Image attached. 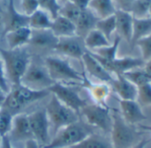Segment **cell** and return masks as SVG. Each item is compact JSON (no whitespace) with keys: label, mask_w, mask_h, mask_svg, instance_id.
I'll use <instances>...</instances> for the list:
<instances>
[{"label":"cell","mask_w":151,"mask_h":148,"mask_svg":"<svg viewBox=\"0 0 151 148\" xmlns=\"http://www.w3.org/2000/svg\"><path fill=\"white\" fill-rule=\"evenodd\" d=\"M45 111L55 134L60 129L79 121L78 113L64 105L53 94L46 106Z\"/></svg>","instance_id":"277c9868"},{"label":"cell","mask_w":151,"mask_h":148,"mask_svg":"<svg viewBox=\"0 0 151 148\" xmlns=\"http://www.w3.org/2000/svg\"><path fill=\"white\" fill-rule=\"evenodd\" d=\"M151 34V19H134L131 45L134 46L135 42L146 36Z\"/></svg>","instance_id":"d4e9b609"},{"label":"cell","mask_w":151,"mask_h":148,"mask_svg":"<svg viewBox=\"0 0 151 148\" xmlns=\"http://www.w3.org/2000/svg\"><path fill=\"white\" fill-rule=\"evenodd\" d=\"M119 102L121 110L120 114L128 124L134 125L147 119L136 100H119Z\"/></svg>","instance_id":"4fadbf2b"},{"label":"cell","mask_w":151,"mask_h":148,"mask_svg":"<svg viewBox=\"0 0 151 148\" xmlns=\"http://www.w3.org/2000/svg\"><path fill=\"white\" fill-rule=\"evenodd\" d=\"M32 30L28 26H23L4 34L5 41L10 49L21 48L29 43Z\"/></svg>","instance_id":"ffe728a7"},{"label":"cell","mask_w":151,"mask_h":148,"mask_svg":"<svg viewBox=\"0 0 151 148\" xmlns=\"http://www.w3.org/2000/svg\"><path fill=\"white\" fill-rule=\"evenodd\" d=\"M111 115V143L112 148H132L142 136L133 125L128 124L122 117L120 112L112 109Z\"/></svg>","instance_id":"7a4b0ae2"},{"label":"cell","mask_w":151,"mask_h":148,"mask_svg":"<svg viewBox=\"0 0 151 148\" xmlns=\"http://www.w3.org/2000/svg\"><path fill=\"white\" fill-rule=\"evenodd\" d=\"M5 96H6V93L4 92V91L0 88V107L2 106V104H3V102H4V101Z\"/></svg>","instance_id":"f6af8a7d"},{"label":"cell","mask_w":151,"mask_h":148,"mask_svg":"<svg viewBox=\"0 0 151 148\" xmlns=\"http://www.w3.org/2000/svg\"><path fill=\"white\" fill-rule=\"evenodd\" d=\"M54 83L45 66L31 63L20 81V85L33 90H48Z\"/></svg>","instance_id":"52a82bcc"},{"label":"cell","mask_w":151,"mask_h":148,"mask_svg":"<svg viewBox=\"0 0 151 148\" xmlns=\"http://www.w3.org/2000/svg\"><path fill=\"white\" fill-rule=\"evenodd\" d=\"M95 28L100 31L109 41L111 40V34L116 31V20L115 15L98 19L96 23Z\"/></svg>","instance_id":"f546056e"},{"label":"cell","mask_w":151,"mask_h":148,"mask_svg":"<svg viewBox=\"0 0 151 148\" xmlns=\"http://www.w3.org/2000/svg\"><path fill=\"white\" fill-rule=\"evenodd\" d=\"M13 117L8 112L0 109V137L8 136L12 125Z\"/></svg>","instance_id":"d590c367"},{"label":"cell","mask_w":151,"mask_h":148,"mask_svg":"<svg viewBox=\"0 0 151 148\" xmlns=\"http://www.w3.org/2000/svg\"><path fill=\"white\" fill-rule=\"evenodd\" d=\"M151 0H134L130 11L134 19L150 18Z\"/></svg>","instance_id":"f1b7e54d"},{"label":"cell","mask_w":151,"mask_h":148,"mask_svg":"<svg viewBox=\"0 0 151 148\" xmlns=\"http://www.w3.org/2000/svg\"><path fill=\"white\" fill-rule=\"evenodd\" d=\"M111 84L120 100H136L137 87L122 74L116 75V78H113Z\"/></svg>","instance_id":"ac0fdd59"},{"label":"cell","mask_w":151,"mask_h":148,"mask_svg":"<svg viewBox=\"0 0 151 148\" xmlns=\"http://www.w3.org/2000/svg\"><path fill=\"white\" fill-rule=\"evenodd\" d=\"M28 123L33 139L41 146L44 147L49 142V127L50 121L45 109L36 110L27 115Z\"/></svg>","instance_id":"ba28073f"},{"label":"cell","mask_w":151,"mask_h":148,"mask_svg":"<svg viewBox=\"0 0 151 148\" xmlns=\"http://www.w3.org/2000/svg\"><path fill=\"white\" fill-rule=\"evenodd\" d=\"M70 148H112L100 136L91 134L79 144Z\"/></svg>","instance_id":"4dcf8cb0"},{"label":"cell","mask_w":151,"mask_h":148,"mask_svg":"<svg viewBox=\"0 0 151 148\" xmlns=\"http://www.w3.org/2000/svg\"><path fill=\"white\" fill-rule=\"evenodd\" d=\"M23 26H28V17L16 10L14 0H9L4 16V34Z\"/></svg>","instance_id":"9a60e30c"},{"label":"cell","mask_w":151,"mask_h":148,"mask_svg":"<svg viewBox=\"0 0 151 148\" xmlns=\"http://www.w3.org/2000/svg\"><path fill=\"white\" fill-rule=\"evenodd\" d=\"M20 6L22 9V13L29 17L39 8L38 0H21Z\"/></svg>","instance_id":"74e56055"},{"label":"cell","mask_w":151,"mask_h":148,"mask_svg":"<svg viewBox=\"0 0 151 148\" xmlns=\"http://www.w3.org/2000/svg\"><path fill=\"white\" fill-rule=\"evenodd\" d=\"M81 87L87 88L89 91L91 97L96 104H99L104 107H108L106 104V100L110 94V87L106 83L93 84L88 79L85 73L83 72Z\"/></svg>","instance_id":"d6986e66"},{"label":"cell","mask_w":151,"mask_h":148,"mask_svg":"<svg viewBox=\"0 0 151 148\" xmlns=\"http://www.w3.org/2000/svg\"><path fill=\"white\" fill-rule=\"evenodd\" d=\"M114 15H115L116 31L118 32V36H119L121 39H124L130 43L132 39L134 17L130 12L121 10H116Z\"/></svg>","instance_id":"e0dca14e"},{"label":"cell","mask_w":151,"mask_h":148,"mask_svg":"<svg viewBox=\"0 0 151 148\" xmlns=\"http://www.w3.org/2000/svg\"><path fill=\"white\" fill-rule=\"evenodd\" d=\"M81 11L77 6H75L72 2L67 1L64 3L63 5H61L58 15L75 23L81 14Z\"/></svg>","instance_id":"d6a6232c"},{"label":"cell","mask_w":151,"mask_h":148,"mask_svg":"<svg viewBox=\"0 0 151 148\" xmlns=\"http://www.w3.org/2000/svg\"><path fill=\"white\" fill-rule=\"evenodd\" d=\"M115 7L117 6V10H121L125 11L130 12L134 0H112Z\"/></svg>","instance_id":"f35d334b"},{"label":"cell","mask_w":151,"mask_h":148,"mask_svg":"<svg viewBox=\"0 0 151 148\" xmlns=\"http://www.w3.org/2000/svg\"><path fill=\"white\" fill-rule=\"evenodd\" d=\"M81 38L76 35L71 37L58 38V41L55 45L54 49L63 56L81 60V56L87 51L83 41H81Z\"/></svg>","instance_id":"7c38bea8"},{"label":"cell","mask_w":151,"mask_h":148,"mask_svg":"<svg viewBox=\"0 0 151 148\" xmlns=\"http://www.w3.org/2000/svg\"><path fill=\"white\" fill-rule=\"evenodd\" d=\"M39 8L45 11L51 18V19L57 18L59 13L61 4L59 0H38Z\"/></svg>","instance_id":"836d02e7"},{"label":"cell","mask_w":151,"mask_h":148,"mask_svg":"<svg viewBox=\"0 0 151 148\" xmlns=\"http://www.w3.org/2000/svg\"><path fill=\"white\" fill-rule=\"evenodd\" d=\"M44 62L48 73L54 82H82V74L73 68L67 60L59 57L48 56L45 58Z\"/></svg>","instance_id":"5b68a950"},{"label":"cell","mask_w":151,"mask_h":148,"mask_svg":"<svg viewBox=\"0 0 151 148\" xmlns=\"http://www.w3.org/2000/svg\"><path fill=\"white\" fill-rule=\"evenodd\" d=\"M58 41V38L56 37L50 29L32 30L29 43L38 48L54 49Z\"/></svg>","instance_id":"603a6c76"},{"label":"cell","mask_w":151,"mask_h":148,"mask_svg":"<svg viewBox=\"0 0 151 148\" xmlns=\"http://www.w3.org/2000/svg\"><path fill=\"white\" fill-rule=\"evenodd\" d=\"M91 134H93V131L89 125H86L78 121L60 129L55 134L54 139L42 148L72 147Z\"/></svg>","instance_id":"3957f363"},{"label":"cell","mask_w":151,"mask_h":148,"mask_svg":"<svg viewBox=\"0 0 151 148\" xmlns=\"http://www.w3.org/2000/svg\"><path fill=\"white\" fill-rule=\"evenodd\" d=\"M80 112L86 119L88 125L99 128L104 132L111 131L112 120L109 107H104L96 103H87Z\"/></svg>","instance_id":"8992f818"},{"label":"cell","mask_w":151,"mask_h":148,"mask_svg":"<svg viewBox=\"0 0 151 148\" xmlns=\"http://www.w3.org/2000/svg\"><path fill=\"white\" fill-rule=\"evenodd\" d=\"M90 52V51H89ZM90 54L100 63V64L110 73H114L115 75L119 74H123L126 71L140 68L143 66L145 62L142 58H137V57H130V56H126L122 58H118L116 57L113 60H105L96 54L90 52Z\"/></svg>","instance_id":"30bf717a"},{"label":"cell","mask_w":151,"mask_h":148,"mask_svg":"<svg viewBox=\"0 0 151 148\" xmlns=\"http://www.w3.org/2000/svg\"><path fill=\"white\" fill-rule=\"evenodd\" d=\"M88 8L98 19L115 14L117 10L112 0H90Z\"/></svg>","instance_id":"cb8c5ba5"},{"label":"cell","mask_w":151,"mask_h":148,"mask_svg":"<svg viewBox=\"0 0 151 148\" xmlns=\"http://www.w3.org/2000/svg\"><path fill=\"white\" fill-rule=\"evenodd\" d=\"M3 62H2V59H1V56H0V88L5 92L6 94L9 92L10 88H9V86L7 84V80L5 79V76H4V66H3Z\"/></svg>","instance_id":"ab89813d"},{"label":"cell","mask_w":151,"mask_h":148,"mask_svg":"<svg viewBox=\"0 0 151 148\" xmlns=\"http://www.w3.org/2000/svg\"><path fill=\"white\" fill-rule=\"evenodd\" d=\"M48 91L53 94L64 105L80 113V110L87 104V101L82 99L75 91L65 86L61 82H55L48 88Z\"/></svg>","instance_id":"9c48e42d"},{"label":"cell","mask_w":151,"mask_h":148,"mask_svg":"<svg viewBox=\"0 0 151 148\" xmlns=\"http://www.w3.org/2000/svg\"><path fill=\"white\" fill-rule=\"evenodd\" d=\"M150 139H142L138 143H136L132 148H145L146 146L149 144Z\"/></svg>","instance_id":"ee69618b"},{"label":"cell","mask_w":151,"mask_h":148,"mask_svg":"<svg viewBox=\"0 0 151 148\" xmlns=\"http://www.w3.org/2000/svg\"><path fill=\"white\" fill-rule=\"evenodd\" d=\"M50 30L58 38L71 37L76 35L75 24L60 15L52 19Z\"/></svg>","instance_id":"44dd1931"},{"label":"cell","mask_w":151,"mask_h":148,"mask_svg":"<svg viewBox=\"0 0 151 148\" xmlns=\"http://www.w3.org/2000/svg\"><path fill=\"white\" fill-rule=\"evenodd\" d=\"M0 147H1V137H0Z\"/></svg>","instance_id":"7dc6e473"},{"label":"cell","mask_w":151,"mask_h":148,"mask_svg":"<svg viewBox=\"0 0 151 148\" xmlns=\"http://www.w3.org/2000/svg\"><path fill=\"white\" fill-rule=\"evenodd\" d=\"M84 64L86 71L94 78L98 79L104 83H111L113 79L111 74L108 72L101 64L100 63L90 54L88 50L84 53L81 59Z\"/></svg>","instance_id":"2e32d148"},{"label":"cell","mask_w":151,"mask_h":148,"mask_svg":"<svg viewBox=\"0 0 151 148\" xmlns=\"http://www.w3.org/2000/svg\"><path fill=\"white\" fill-rule=\"evenodd\" d=\"M61 2H63V3H65V2H67V1H69V0H60Z\"/></svg>","instance_id":"bcb514c9"},{"label":"cell","mask_w":151,"mask_h":148,"mask_svg":"<svg viewBox=\"0 0 151 148\" xmlns=\"http://www.w3.org/2000/svg\"><path fill=\"white\" fill-rule=\"evenodd\" d=\"M51 21L50 16L45 11L38 9L28 17V27L32 30L50 29Z\"/></svg>","instance_id":"484cf974"},{"label":"cell","mask_w":151,"mask_h":148,"mask_svg":"<svg viewBox=\"0 0 151 148\" xmlns=\"http://www.w3.org/2000/svg\"><path fill=\"white\" fill-rule=\"evenodd\" d=\"M0 56L8 80L12 86L20 85L21 79L30 64V56L27 51L21 48L13 49H0Z\"/></svg>","instance_id":"6da1fadb"},{"label":"cell","mask_w":151,"mask_h":148,"mask_svg":"<svg viewBox=\"0 0 151 148\" xmlns=\"http://www.w3.org/2000/svg\"><path fill=\"white\" fill-rule=\"evenodd\" d=\"M151 83H147L137 87V96L136 101L138 103L142 104L146 107L151 104Z\"/></svg>","instance_id":"e575fe53"},{"label":"cell","mask_w":151,"mask_h":148,"mask_svg":"<svg viewBox=\"0 0 151 148\" xmlns=\"http://www.w3.org/2000/svg\"><path fill=\"white\" fill-rule=\"evenodd\" d=\"M10 139L12 141H27L33 139L27 115L24 113H19L13 117L12 130L10 132Z\"/></svg>","instance_id":"5bb4252c"},{"label":"cell","mask_w":151,"mask_h":148,"mask_svg":"<svg viewBox=\"0 0 151 148\" xmlns=\"http://www.w3.org/2000/svg\"><path fill=\"white\" fill-rule=\"evenodd\" d=\"M97 20L98 19L88 8L81 11L78 19L74 23L76 27V36L83 39L92 29L95 28Z\"/></svg>","instance_id":"7402d4cb"},{"label":"cell","mask_w":151,"mask_h":148,"mask_svg":"<svg viewBox=\"0 0 151 148\" xmlns=\"http://www.w3.org/2000/svg\"><path fill=\"white\" fill-rule=\"evenodd\" d=\"M9 93L14 97L22 110L27 105L40 101L50 94L48 90H33L22 85L12 86Z\"/></svg>","instance_id":"8fae6325"},{"label":"cell","mask_w":151,"mask_h":148,"mask_svg":"<svg viewBox=\"0 0 151 148\" xmlns=\"http://www.w3.org/2000/svg\"><path fill=\"white\" fill-rule=\"evenodd\" d=\"M134 46H138L141 53H142V59L144 62L151 60V36H146L138 40Z\"/></svg>","instance_id":"8d00e7d4"},{"label":"cell","mask_w":151,"mask_h":148,"mask_svg":"<svg viewBox=\"0 0 151 148\" xmlns=\"http://www.w3.org/2000/svg\"><path fill=\"white\" fill-rule=\"evenodd\" d=\"M69 1L72 2L75 6H77L81 11H84L88 9V4L90 2V0H69Z\"/></svg>","instance_id":"60d3db41"},{"label":"cell","mask_w":151,"mask_h":148,"mask_svg":"<svg viewBox=\"0 0 151 148\" xmlns=\"http://www.w3.org/2000/svg\"><path fill=\"white\" fill-rule=\"evenodd\" d=\"M127 79L133 83L136 87L147 83H151V76L146 73L142 68H136L122 74Z\"/></svg>","instance_id":"83f0119b"},{"label":"cell","mask_w":151,"mask_h":148,"mask_svg":"<svg viewBox=\"0 0 151 148\" xmlns=\"http://www.w3.org/2000/svg\"><path fill=\"white\" fill-rule=\"evenodd\" d=\"M83 44L86 49H98L110 45V41L97 29H92L84 38Z\"/></svg>","instance_id":"4316f807"},{"label":"cell","mask_w":151,"mask_h":148,"mask_svg":"<svg viewBox=\"0 0 151 148\" xmlns=\"http://www.w3.org/2000/svg\"><path fill=\"white\" fill-rule=\"evenodd\" d=\"M0 148H14L12 145L9 136H4L1 138V147Z\"/></svg>","instance_id":"b9f144b4"},{"label":"cell","mask_w":151,"mask_h":148,"mask_svg":"<svg viewBox=\"0 0 151 148\" xmlns=\"http://www.w3.org/2000/svg\"><path fill=\"white\" fill-rule=\"evenodd\" d=\"M121 38L119 36H116L114 41L112 42V44H110L107 47H104L98 49H96L95 54H96L97 56H99L100 57L105 59V60H113L117 57V52H118V49L119 46V43L121 41Z\"/></svg>","instance_id":"1f68e13d"},{"label":"cell","mask_w":151,"mask_h":148,"mask_svg":"<svg viewBox=\"0 0 151 148\" xmlns=\"http://www.w3.org/2000/svg\"><path fill=\"white\" fill-rule=\"evenodd\" d=\"M25 148H41V146L34 139H31L25 141Z\"/></svg>","instance_id":"7bdbcfd3"}]
</instances>
